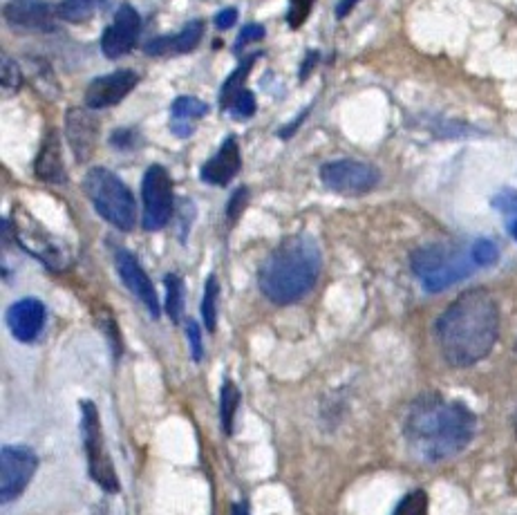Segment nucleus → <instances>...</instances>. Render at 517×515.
Returning <instances> with one entry per match:
<instances>
[{
    "mask_svg": "<svg viewBox=\"0 0 517 515\" xmlns=\"http://www.w3.org/2000/svg\"><path fill=\"white\" fill-rule=\"evenodd\" d=\"M500 336V307L486 289H468L437 321L441 354L453 368H470L486 359Z\"/></svg>",
    "mask_w": 517,
    "mask_h": 515,
    "instance_id": "f257e3e1",
    "label": "nucleus"
},
{
    "mask_svg": "<svg viewBox=\"0 0 517 515\" xmlns=\"http://www.w3.org/2000/svg\"><path fill=\"white\" fill-rule=\"evenodd\" d=\"M477 419L462 401L423 395L410 406L406 426L408 446L423 462H444L464 451L475 435Z\"/></svg>",
    "mask_w": 517,
    "mask_h": 515,
    "instance_id": "f03ea898",
    "label": "nucleus"
},
{
    "mask_svg": "<svg viewBox=\"0 0 517 515\" xmlns=\"http://www.w3.org/2000/svg\"><path fill=\"white\" fill-rule=\"evenodd\" d=\"M321 249L309 236L287 238L258 271V285L271 303L291 305L312 292L321 274Z\"/></svg>",
    "mask_w": 517,
    "mask_h": 515,
    "instance_id": "7ed1b4c3",
    "label": "nucleus"
},
{
    "mask_svg": "<svg viewBox=\"0 0 517 515\" xmlns=\"http://www.w3.org/2000/svg\"><path fill=\"white\" fill-rule=\"evenodd\" d=\"M412 271L426 287V292H444L459 280L468 278L475 271V260L470 251H464L457 245H426L419 247L410 258Z\"/></svg>",
    "mask_w": 517,
    "mask_h": 515,
    "instance_id": "20e7f679",
    "label": "nucleus"
},
{
    "mask_svg": "<svg viewBox=\"0 0 517 515\" xmlns=\"http://www.w3.org/2000/svg\"><path fill=\"white\" fill-rule=\"evenodd\" d=\"M88 200L103 220L119 231H130L137 220V204L128 186L108 168H92L83 180Z\"/></svg>",
    "mask_w": 517,
    "mask_h": 515,
    "instance_id": "39448f33",
    "label": "nucleus"
},
{
    "mask_svg": "<svg viewBox=\"0 0 517 515\" xmlns=\"http://www.w3.org/2000/svg\"><path fill=\"white\" fill-rule=\"evenodd\" d=\"M81 437L88 455V471L92 482H97L106 493H117L119 477L108 455L106 439H103L99 410L92 401H83L81 404Z\"/></svg>",
    "mask_w": 517,
    "mask_h": 515,
    "instance_id": "423d86ee",
    "label": "nucleus"
},
{
    "mask_svg": "<svg viewBox=\"0 0 517 515\" xmlns=\"http://www.w3.org/2000/svg\"><path fill=\"white\" fill-rule=\"evenodd\" d=\"M321 180L329 191L338 195H363L376 189L381 182L379 168L359 159H334L321 168Z\"/></svg>",
    "mask_w": 517,
    "mask_h": 515,
    "instance_id": "0eeeda50",
    "label": "nucleus"
},
{
    "mask_svg": "<svg viewBox=\"0 0 517 515\" xmlns=\"http://www.w3.org/2000/svg\"><path fill=\"white\" fill-rule=\"evenodd\" d=\"M141 198H144V229L159 231L173 215V180L164 166L153 164L144 173L141 182Z\"/></svg>",
    "mask_w": 517,
    "mask_h": 515,
    "instance_id": "6e6552de",
    "label": "nucleus"
},
{
    "mask_svg": "<svg viewBox=\"0 0 517 515\" xmlns=\"http://www.w3.org/2000/svg\"><path fill=\"white\" fill-rule=\"evenodd\" d=\"M39 468V457L27 446H3L0 451V500L12 502L21 495Z\"/></svg>",
    "mask_w": 517,
    "mask_h": 515,
    "instance_id": "1a4fd4ad",
    "label": "nucleus"
},
{
    "mask_svg": "<svg viewBox=\"0 0 517 515\" xmlns=\"http://www.w3.org/2000/svg\"><path fill=\"white\" fill-rule=\"evenodd\" d=\"M14 229H16V238L21 240V245L30 251L32 256L43 260L47 267L63 269L65 265L63 249L56 245V240L50 236V233L43 231V227H39L30 215L18 213Z\"/></svg>",
    "mask_w": 517,
    "mask_h": 515,
    "instance_id": "9d476101",
    "label": "nucleus"
},
{
    "mask_svg": "<svg viewBox=\"0 0 517 515\" xmlns=\"http://www.w3.org/2000/svg\"><path fill=\"white\" fill-rule=\"evenodd\" d=\"M137 83H139L137 72L128 68L94 79L86 90V106L90 110L117 106L119 101H124L130 92L135 90Z\"/></svg>",
    "mask_w": 517,
    "mask_h": 515,
    "instance_id": "9b49d317",
    "label": "nucleus"
},
{
    "mask_svg": "<svg viewBox=\"0 0 517 515\" xmlns=\"http://www.w3.org/2000/svg\"><path fill=\"white\" fill-rule=\"evenodd\" d=\"M141 30V18L135 7L121 5L115 14V21L103 32L101 50L108 59H119L135 48Z\"/></svg>",
    "mask_w": 517,
    "mask_h": 515,
    "instance_id": "f8f14e48",
    "label": "nucleus"
},
{
    "mask_svg": "<svg viewBox=\"0 0 517 515\" xmlns=\"http://www.w3.org/2000/svg\"><path fill=\"white\" fill-rule=\"evenodd\" d=\"M115 262H117V271H119L121 280H124V285L139 298V303L148 309L150 316L159 318L157 292H155L153 283H150V278L144 271V267L139 265V260L133 254H130V251L117 249Z\"/></svg>",
    "mask_w": 517,
    "mask_h": 515,
    "instance_id": "ddd939ff",
    "label": "nucleus"
},
{
    "mask_svg": "<svg viewBox=\"0 0 517 515\" xmlns=\"http://www.w3.org/2000/svg\"><path fill=\"white\" fill-rule=\"evenodd\" d=\"M45 305L39 298H23L7 309V327L16 341L32 343L45 327Z\"/></svg>",
    "mask_w": 517,
    "mask_h": 515,
    "instance_id": "4468645a",
    "label": "nucleus"
},
{
    "mask_svg": "<svg viewBox=\"0 0 517 515\" xmlns=\"http://www.w3.org/2000/svg\"><path fill=\"white\" fill-rule=\"evenodd\" d=\"M65 135L79 162H88L99 137V121L88 108H70L65 115Z\"/></svg>",
    "mask_w": 517,
    "mask_h": 515,
    "instance_id": "2eb2a0df",
    "label": "nucleus"
},
{
    "mask_svg": "<svg viewBox=\"0 0 517 515\" xmlns=\"http://www.w3.org/2000/svg\"><path fill=\"white\" fill-rule=\"evenodd\" d=\"M3 16L9 25L23 30H52L56 7L47 0H9L3 7Z\"/></svg>",
    "mask_w": 517,
    "mask_h": 515,
    "instance_id": "dca6fc26",
    "label": "nucleus"
},
{
    "mask_svg": "<svg viewBox=\"0 0 517 515\" xmlns=\"http://www.w3.org/2000/svg\"><path fill=\"white\" fill-rule=\"evenodd\" d=\"M242 157H240V144L235 137H227V142L215 153L209 162L200 168V177L206 184L213 186H227L235 175L240 173Z\"/></svg>",
    "mask_w": 517,
    "mask_h": 515,
    "instance_id": "f3484780",
    "label": "nucleus"
},
{
    "mask_svg": "<svg viewBox=\"0 0 517 515\" xmlns=\"http://www.w3.org/2000/svg\"><path fill=\"white\" fill-rule=\"evenodd\" d=\"M204 34V23L202 21H191L186 23L177 34H168V36H157L150 43H146V54L150 56H180V54H188L193 52L197 45L202 41Z\"/></svg>",
    "mask_w": 517,
    "mask_h": 515,
    "instance_id": "a211bd4d",
    "label": "nucleus"
},
{
    "mask_svg": "<svg viewBox=\"0 0 517 515\" xmlns=\"http://www.w3.org/2000/svg\"><path fill=\"white\" fill-rule=\"evenodd\" d=\"M34 173L39 180L47 184H63L65 182V166H63V155H61V142L59 133L50 130L47 137L43 139L41 153L36 157Z\"/></svg>",
    "mask_w": 517,
    "mask_h": 515,
    "instance_id": "6ab92c4d",
    "label": "nucleus"
},
{
    "mask_svg": "<svg viewBox=\"0 0 517 515\" xmlns=\"http://www.w3.org/2000/svg\"><path fill=\"white\" fill-rule=\"evenodd\" d=\"M258 61V54H251V56H247V59H244L238 68L233 70V74L231 77L224 81V86H222V92H220V106L224 108V110H229V106L233 103V99L240 95V92L244 90V81H247V77H249V70H251V65Z\"/></svg>",
    "mask_w": 517,
    "mask_h": 515,
    "instance_id": "aec40b11",
    "label": "nucleus"
},
{
    "mask_svg": "<svg viewBox=\"0 0 517 515\" xmlns=\"http://www.w3.org/2000/svg\"><path fill=\"white\" fill-rule=\"evenodd\" d=\"M238 406H240L238 386H235L233 381L224 379L220 390V417H222V428L227 435L233 433V419H235V412H238Z\"/></svg>",
    "mask_w": 517,
    "mask_h": 515,
    "instance_id": "412c9836",
    "label": "nucleus"
},
{
    "mask_svg": "<svg viewBox=\"0 0 517 515\" xmlns=\"http://www.w3.org/2000/svg\"><path fill=\"white\" fill-rule=\"evenodd\" d=\"M218 303H220V283L215 276H209L204 287V298H202V321L209 332H215V327H218Z\"/></svg>",
    "mask_w": 517,
    "mask_h": 515,
    "instance_id": "4be33fe9",
    "label": "nucleus"
},
{
    "mask_svg": "<svg viewBox=\"0 0 517 515\" xmlns=\"http://www.w3.org/2000/svg\"><path fill=\"white\" fill-rule=\"evenodd\" d=\"M166 285V314L171 316V321L180 323L184 314V283L177 274H168L164 278Z\"/></svg>",
    "mask_w": 517,
    "mask_h": 515,
    "instance_id": "5701e85b",
    "label": "nucleus"
},
{
    "mask_svg": "<svg viewBox=\"0 0 517 515\" xmlns=\"http://www.w3.org/2000/svg\"><path fill=\"white\" fill-rule=\"evenodd\" d=\"M206 112H209V106L204 101L195 99V97H180L173 101L171 106V121H184V124H191L195 119H202Z\"/></svg>",
    "mask_w": 517,
    "mask_h": 515,
    "instance_id": "b1692460",
    "label": "nucleus"
},
{
    "mask_svg": "<svg viewBox=\"0 0 517 515\" xmlns=\"http://www.w3.org/2000/svg\"><path fill=\"white\" fill-rule=\"evenodd\" d=\"M94 14V0H63L56 7V16L68 23H86Z\"/></svg>",
    "mask_w": 517,
    "mask_h": 515,
    "instance_id": "393cba45",
    "label": "nucleus"
},
{
    "mask_svg": "<svg viewBox=\"0 0 517 515\" xmlns=\"http://www.w3.org/2000/svg\"><path fill=\"white\" fill-rule=\"evenodd\" d=\"M392 515H428V495L426 491H410L406 498L399 502Z\"/></svg>",
    "mask_w": 517,
    "mask_h": 515,
    "instance_id": "a878e982",
    "label": "nucleus"
},
{
    "mask_svg": "<svg viewBox=\"0 0 517 515\" xmlns=\"http://www.w3.org/2000/svg\"><path fill=\"white\" fill-rule=\"evenodd\" d=\"M470 254H473V260L477 267H488V265H495L497 258H500V249L493 240H477L473 247H470Z\"/></svg>",
    "mask_w": 517,
    "mask_h": 515,
    "instance_id": "bb28decb",
    "label": "nucleus"
},
{
    "mask_svg": "<svg viewBox=\"0 0 517 515\" xmlns=\"http://www.w3.org/2000/svg\"><path fill=\"white\" fill-rule=\"evenodd\" d=\"M316 0H289V12H287V23L291 30H298L300 25L307 21V16L312 14Z\"/></svg>",
    "mask_w": 517,
    "mask_h": 515,
    "instance_id": "cd10ccee",
    "label": "nucleus"
},
{
    "mask_svg": "<svg viewBox=\"0 0 517 515\" xmlns=\"http://www.w3.org/2000/svg\"><path fill=\"white\" fill-rule=\"evenodd\" d=\"M231 115L238 117V119H249L253 112H256V97L251 95L249 90H242L238 97L233 99V103L229 106Z\"/></svg>",
    "mask_w": 517,
    "mask_h": 515,
    "instance_id": "c85d7f7f",
    "label": "nucleus"
},
{
    "mask_svg": "<svg viewBox=\"0 0 517 515\" xmlns=\"http://www.w3.org/2000/svg\"><path fill=\"white\" fill-rule=\"evenodd\" d=\"M260 39H265V27L258 25V23L244 25L240 36H238V41H235V52H242L249 43H256Z\"/></svg>",
    "mask_w": 517,
    "mask_h": 515,
    "instance_id": "c756f323",
    "label": "nucleus"
},
{
    "mask_svg": "<svg viewBox=\"0 0 517 515\" xmlns=\"http://www.w3.org/2000/svg\"><path fill=\"white\" fill-rule=\"evenodd\" d=\"M186 336H188V341H191L193 361H202V357H204L202 330H200V325H197V323L193 321V318H188V321H186Z\"/></svg>",
    "mask_w": 517,
    "mask_h": 515,
    "instance_id": "7c9ffc66",
    "label": "nucleus"
},
{
    "mask_svg": "<svg viewBox=\"0 0 517 515\" xmlns=\"http://www.w3.org/2000/svg\"><path fill=\"white\" fill-rule=\"evenodd\" d=\"M135 142H139V135H137V130H130V128L117 130V133L110 137V144L121 148V151H130V148H135Z\"/></svg>",
    "mask_w": 517,
    "mask_h": 515,
    "instance_id": "2f4dec72",
    "label": "nucleus"
},
{
    "mask_svg": "<svg viewBox=\"0 0 517 515\" xmlns=\"http://www.w3.org/2000/svg\"><path fill=\"white\" fill-rule=\"evenodd\" d=\"M21 83V70L14 61H3V88L16 90Z\"/></svg>",
    "mask_w": 517,
    "mask_h": 515,
    "instance_id": "473e14b6",
    "label": "nucleus"
},
{
    "mask_svg": "<svg viewBox=\"0 0 517 515\" xmlns=\"http://www.w3.org/2000/svg\"><path fill=\"white\" fill-rule=\"evenodd\" d=\"M235 21H238V9H222V12L215 16V27H218V30H229Z\"/></svg>",
    "mask_w": 517,
    "mask_h": 515,
    "instance_id": "72a5a7b5",
    "label": "nucleus"
},
{
    "mask_svg": "<svg viewBox=\"0 0 517 515\" xmlns=\"http://www.w3.org/2000/svg\"><path fill=\"white\" fill-rule=\"evenodd\" d=\"M247 195H249L247 189H240V191L235 193L233 198H231V204H229V220H231V222H235V218H238V215H240L244 202H247Z\"/></svg>",
    "mask_w": 517,
    "mask_h": 515,
    "instance_id": "f704fd0d",
    "label": "nucleus"
},
{
    "mask_svg": "<svg viewBox=\"0 0 517 515\" xmlns=\"http://www.w3.org/2000/svg\"><path fill=\"white\" fill-rule=\"evenodd\" d=\"M318 61V52H307V59H305V63H303V68H300V81H305L309 74H312V70H314V63Z\"/></svg>",
    "mask_w": 517,
    "mask_h": 515,
    "instance_id": "c9c22d12",
    "label": "nucleus"
},
{
    "mask_svg": "<svg viewBox=\"0 0 517 515\" xmlns=\"http://www.w3.org/2000/svg\"><path fill=\"white\" fill-rule=\"evenodd\" d=\"M359 3H361V0H341V3H338V7H336V16L345 18Z\"/></svg>",
    "mask_w": 517,
    "mask_h": 515,
    "instance_id": "e433bc0d",
    "label": "nucleus"
},
{
    "mask_svg": "<svg viewBox=\"0 0 517 515\" xmlns=\"http://www.w3.org/2000/svg\"><path fill=\"white\" fill-rule=\"evenodd\" d=\"M509 229H511V233H513V238L517 240V209L513 211V220L509 222Z\"/></svg>",
    "mask_w": 517,
    "mask_h": 515,
    "instance_id": "4c0bfd02",
    "label": "nucleus"
},
{
    "mask_svg": "<svg viewBox=\"0 0 517 515\" xmlns=\"http://www.w3.org/2000/svg\"><path fill=\"white\" fill-rule=\"evenodd\" d=\"M233 515H249V511L244 504H233Z\"/></svg>",
    "mask_w": 517,
    "mask_h": 515,
    "instance_id": "58836bf2",
    "label": "nucleus"
},
{
    "mask_svg": "<svg viewBox=\"0 0 517 515\" xmlns=\"http://www.w3.org/2000/svg\"><path fill=\"white\" fill-rule=\"evenodd\" d=\"M513 421H515V433H517V412H515V419Z\"/></svg>",
    "mask_w": 517,
    "mask_h": 515,
    "instance_id": "ea45409f",
    "label": "nucleus"
}]
</instances>
